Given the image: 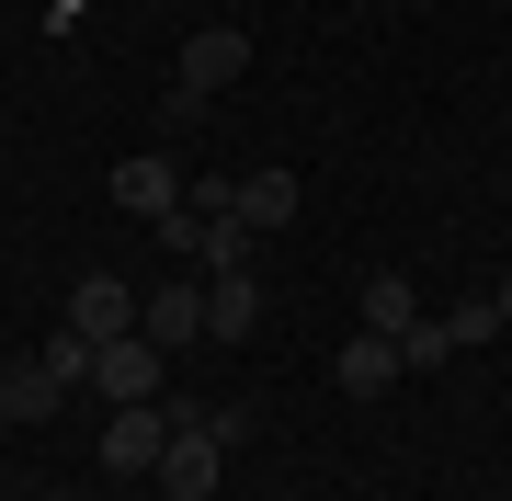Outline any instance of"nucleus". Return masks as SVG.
Listing matches in <instances>:
<instances>
[{
    "label": "nucleus",
    "instance_id": "obj_1",
    "mask_svg": "<svg viewBox=\"0 0 512 501\" xmlns=\"http://www.w3.org/2000/svg\"><path fill=\"white\" fill-rule=\"evenodd\" d=\"M239 69H251V35H239V23H205V35H183V57H171V92H183V103H217Z\"/></svg>",
    "mask_w": 512,
    "mask_h": 501
},
{
    "label": "nucleus",
    "instance_id": "obj_2",
    "mask_svg": "<svg viewBox=\"0 0 512 501\" xmlns=\"http://www.w3.org/2000/svg\"><path fill=\"white\" fill-rule=\"evenodd\" d=\"M160 445H171V410H160V399H137V410H114V422L92 433V456H103V479H148V467H160Z\"/></svg>",
    "mask_w": 512,
    "mask_h": 501
},
{
    "label": "nucleus",
    "instance_id": "obj_3",
    "mask_svg": "<svg viewBox=\"0 0 512 501\" xmlns=\"http://www.w3.org/2000/svg\"><path fill=\"white\" fill-rule=\"evenodd\" d=\"M92 388H103L114 410L160 399V342H148V331H126V342H92Z\"/></svg>",
    "mask_w": 512,
    "mask_h": 501
},
{
    "label": "nucleus",
    "instance_id": "obj_4",
    "mask_svg": "<svg viewBox=\"0 0 512 501\" xmlns=\"http://www.w3.org/2000/svg\"><path fill=\"white\" fill-rule=\"evenodd\" d=\"M228 217L251 228V240H274V228L296 217V171H285V160H262V171H228Z\"/></svg>",
    "mask_w": 512,
    "mask_h": 501
},
{
    "label": "nucleus",
    "instance_id": "obj_5",
    "mask_svg": "<svg viewBox=\"0 0 512 501\" xmlns=\"http://www.w3.org/2000/svg\"><path fill=\"white\" fill-rule=\"evenodd\" d=\"M399 342H387V331H353L342 353H330V388H342V399H387V388H399Z\"/></svg>",
    "mask_w": 512,
    "mask_h": 501
},
{
    "label": "nucleus",
    "instance_id": "obj_6",
    "mask_svg": "<svg viewBox=\"0 0 512 501\" xmlns=\"http://www.w3.org/2000/svg\"><path fill=\"white\" fill-rule=\"evenodd\" d=\"M69 331H80V342H126V331H137L126 274H80V285H69Z\"/></svg>",
    "mask_w": 512,
    "mask_h": 501
},
{
    "label": "nucleus",
    "instance_id": "obj_7",
    "mask_svg": "<svg viewBox=\"0 0 512 501\" xmlns=\"http://www.w3.org/2000/svg\"><path fill=\"white\" fill-rule=\"evenodd\" d=\"M137 331L160 342V353H171V342H205V285H148V308H137Z\"/></svg>",
    "mask_w": 512,
    "mask_h": 501
},
{
    "label": "nucleus",
    "instance_id": "obj_8",
    "mask_svg": "<svg viewBox=\"0 0 512 501\" xmlns=\"http://www.w3.org/2000/svg\"><path fill=\"white\" fill-rule=\"evenodd\" d=\"M57 399H69V388H57V365H46V353H23V365H0V422H46Z\"/></svg>",
    "mask_w": 512,
    "mask_h": 501
},
{
    "label": "nucleus",
    "instance_id": "obj_9",
    "mask_svg": "<svg viewBox=\"0 0 512 501\" xmlns=\"http://www.w3.org/2000/svg\"><path fill=\"white\" fill-rule=\"evenodd\" d=\"M114 205H126V217H171V205H183V171L171 160H114Z\"/></svg>",
    "mask_w": 512,
    "mask_h": 501
},
{
    "label": "nucleus",
    "instance_id": "obj_10",
    "mask_svg": "<svg viewBox=\"0 0 512 501\" xmlns=\"http://www.w3.org/2000/svg\"><path fill=\"white\" fill-rule=\"evenodd\" d=\"M262 331V285L251 274H217L205 285V342H251Z\"/></svg>",
    "mask_w": 512,
    "mask_h": 501
},
{
    "label": "nucleus",
    "instance_id": "obj_11",
    "mask_svg": "<svg viewBox=\"0 0 512 501\" xmlns=\"http://www.w3.org/2000/svg\"><path fill=\"white\" fill-rule=\"evenodd\" d=\"M365 331H387V342H410V331H421L410 274H365Z\"/></svg>",
    "mask_w": 512,
    "mask_h": 501
},
{
    "label": "nucleus",
    "instance_id": "obj_12",
    "mask_svg": "<svg viewBox=\"0 0 512 501\" xmlns=\"http://www.w3.org/2000/svg\"><path fill=\"white\" fill-rule=\"evenodd\" d=\"M148 240H160L171 262H205V240H217V217H194V205H171V217H148Z\"/></svg>",
    "mask_w": 512,
    "mask_h": 501
},
{
    "label": "nucleus",
    "instance_id": "obj_13",
    "mask_svg": "<svg viewBox=\"0 0 512 501\" xmlns=\"http://www.w3.org/2000/svg\"><path fill=\"white\" fill-rule=\"evenodd\" d=\"M456 353H467V331H456V319H421V331L399 342V365H410V376H433V365H456Z\"/></svg>",
    "mask_w": 512,
    "mask_h": 501
},
{
    "label": "nucleus",
    "instance_id": "obj_14",
    "mask_svg": "<svg viewBox=\"0 0 512 501\" xmlns=\"http://www.w3.org/2000/svg\"><path fill=\"white\" fill-rule=\"evenodd\" d=\"M46 365H57V388H92V342H80V331H57Z\"/></svg>",
    "mask_w": 512,
    "mask_h": 501
},
{
    "label": "nucleus",
    "instance_id": "obj_15",
    "mask_svg": "<svg viewBox=\"0 0 512 501\" xmlns=\"http://www.w3.org/2000/svg\"><path fill=\"white\" fill-rule=\"evenodd\" d=\"M80 12H92V0H46V23H80Z\"/></svg>",
    "mask_w": 512,
    "mask_h": 501
},
{
    "label": "nucleus",
    "instance_id": "obj_16",
    "mask_svg": "<svg viewBox=\"0 0 512 501\" xmlns=\"http://www.w3.org/2000/svg\"><path fill=\"white\" fill-rule=\"evenodd\" d=\"M490 308H501V331H512V274H501V285H490Z\"/></svg>",
    "mask_w": 512,
    "mask_h": 501
},
{
    "label": "nucleus",
    "instance_id": "obj_17",
    "mask_svg": "<svg viewBox=\"0 0 512 501\" xmlns=\"http://www.w3.org/2000/svg\"><path fill=\"white\" fill-rule=\"evenodd\" d=\"M0 501H12V479H0Z\"/></svg>",
    "mask_w": 512,
    "mask_h": 501
}]
</instances>
